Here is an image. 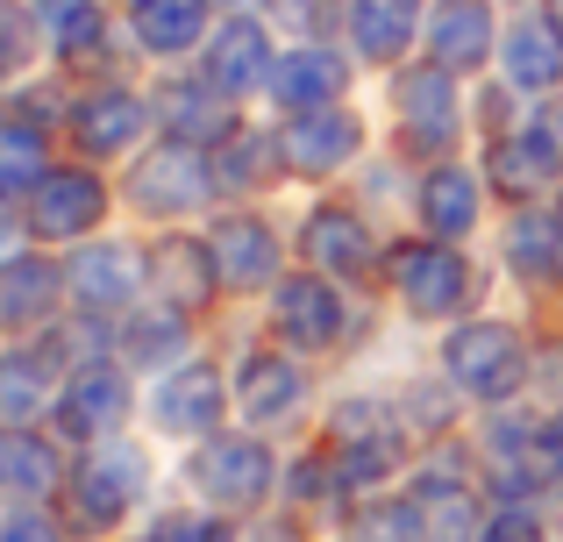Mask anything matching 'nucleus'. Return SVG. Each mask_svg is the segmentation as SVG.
Listing matches in <instances>:
<instances>
[{
  "instance_id": "nucleus-1",
  "label": "nucleus",
  "mask_w": 563,
  "mask_h": 542,
  "mask_svg": "<svg viewBox=\"0 0 563 542\" xmlns=\"http://www.w3.org/2000/svg\"><path fill=\"white\" fill-rule=\"evenodd\" d=\"M450 372H456V386H464V392L499 400V392H514V378H521V335H514V329H493V321L456 329L450 335Z\"/></svg>"
},
{
  "instance_id": "nucleus-2",
  "label": "nucleus",
  "mask_w": 563,
  "mask_h": 542,
  "mask_svg": "<svg viewBox=\"0 0 563 542\" xmlns=\"http://www.w3.org/2000/svg\"><path fill=\"white\" fill-rule=\"evenodd\" d=\"M399 292L413 314H456L471 300V265L456 251H399Z\"/></svg>"
},
{
  "instance_id": "nucleus-3",
  "label": "nucleus",
  "mask_w": 563,
  "mask_h": 542,
  "mask_svg": "<svg viewBox=\"0 0 563 542\" xmlns=\"http://www.w3.org/2000/svg\"><path fill=\"white\" fill-rule=\"evenodd\" d=\"M278 151H286L292 172H335V165H350V151H357V122H350L343 108H307V114L286 122Z\"/></svg>"
},
{
  "instance_id": "nucleus-4",
  "label": "nucleus",
  "mask_w": 563,
  "mask_h": 542,
  "mask_svg": "<svg viewBox=\"0 0 563 542\" xmlns=\"http://www.w3.org/2000/svg\"><path fill=\"white\" fill-rule=\"evenodd\" d=\"M100 208H108L100 179H86V172H51V179L36 186V200H29V222H36V236H86V229L100 222Z\"/></svg>"
},
{
  "instance_id": "nucleus-5",
  "label": "nucleus",
  "mask_w": 563,
  "mask_h": 542,
  "mask_svg": "<svg viewBox=\"0 0 563 542\" xmlns=\"http://www.w3.org/2000/svg\"><path fill=\"white\" fill-rule=\"evenodd\" d=\"M143 486V457L129 443H108L100 457H86V472L71 478V500H79V521L86 529H100V521L114 515V507L129 500V493Z\"/></svg>"
},
{
  "instance_id": "nucleus-6",
  "label": "nucleus",
  "mask_w": 563,
  "mask_h": 542,
  "mask_svg": "<svg viewBox=\"0 0 563 542\" xmlns=\"http://www.w3.org/2000/svg\"><path fill=\"white\" fill-rule=\"evenodd\" d=\"M200 486L214 493L221 507H257L264 500V486H272V457H264L257 443H214V450H200Z\"/></svg>"
},
{
  "instance_id": "nucleus-7",
  "label": "nucleus",
  "mask_w": 563,
  "mask_h": 542,
  "mask_svg": "<svg viewBox=\"0 0 563 542\" xmlns=\"http://www.w3.org/2000/svg\"><path fill=\"white\" fill-rule=\"evenodd\" d=\"M129 200L151 214H179L192 200H207V172L192 151H157L151 165H136V179H129Z\"/></svg>"
},
{
  "instance_id": "nucleus-8",
  "label": "nucleus",
  "mask_w": 563,
  "mask_h": 542,
  "mask_svg": "<svg viewBox=\"0 0 563 542\" xmlns=\"http://www.w3.org/2000/svg\"><path fill=\"white\" fill-rule=\"evenodd\" d=\"M350 86V65L335 51H292L286 65H278V100H286L292 114L307 108H335V93Z\"/></svg>"
},
{
  "instance_id": "nucleus-9",
  "label": "nucleus",
  "mask_w": 563,
  "mask_h": 542,
  "mask_svg": "<svg viewBox=\"0 0 563 542\" xmlns=\"http://www.w3.org/2000/svg\"><path fill=\"white\" fill-rule=\"evenodd\" d=\"M214 257H221V278H229V286H264V278L278 272V243H272V229L250 222V214L221 222Z\"/></svg>"
},
{
  "instance_id": "nucleus-10",
  "label": "nucleus",
  "mask_w": 563,
  "mask_h": 542,
  "mask_svg": "<svg viewBox=\"0 0 563 542\" xmlns=\"http://www.w3.org/2000/svg\"><path fill=\"white\" fill-rule=\"evenodd\" d=\"M413 542H464L471 535V493L456 486V478H421L413 486Z\"/></svg>"
},
{
  "instance_id": "nucleus-11",
  "label": "nucleus",
  "mask_w": 563,
  "mask_h": 542,
  "mask_svg": "<svg viewBox=\"0 0 563 542\" xmlns=\"http://www.w3.org/2000/svg\"><path fill=\"white\" fill-rule=\"evenodd\" d=\"M57 286H65V272H51L43 257H14V265H0V321H8V329L43 321L51 300H57Z\"/></svg>"
},
{
  "instance_id": "nucleus-12",
  "label": "nucleus",
  "mask_w": 563,
  "mask_h": 542,
  "mask_svg": "<svg viewBox=\"0 0 563 542\" xmlns=\"http://www.w3.org/2000/svg\"><path fill=\"white\" fill-rule=\"evenodd\" d=\"M235 400H243L250 421H278V414L300 407V372L286 357H250L243 378H235Z\"/></svg>"
},
{
  "instance_id": "nucleus-13",
  "label": "nucleus",
  "mask_w": 563,
  "mask_h": 542,
  "mask_svg": "<svg viewBox=\"0 0 563 542\" xmlns=\"http://www.w3.org/2000/svg\"><path fill=\"white\" fill-rule=\"evenodd\" d=\"M214 414H221V378L207 372V364H192V372L165 378V400H157V421H165V429H179V435H200Z\"/></svg>"
},
{
  "instance_id": "nucleus-14",
  "label": "nucleus",
  "mask_w": 563,
  "mask_h": 542,
  "mask_svg": "<svg viewBox=\"0 0 563 542\" xmlns=\"http://www.w3.org/2000/svg\"><path fill=\"white\" fill-rule=\"evenodd\" d=\"M421 214H428V229H435V236H464L471 214H478V186H471V172L464 165H435V172H428Z\"/></svg>"
},
{
  "instance_id": "nucleus-15",
  "label": "nucleus",
  "mask_w": 563,
  "mask_h": 542,
  "mask_svg": "<svg viewBox=\"0 0 563 542\" xmlns=\"http://www.w3.org/2000/svg\"><path fill=\"white\" fill-rule=\"evenodd\" d=\"M399 114L413 122V136H421V143L450 136V65L407 71V79H399Z\"/></svg>"
},
{
  "instance_id": "nucleus-16",
  "label": "nucleus",
  "mask_w": 563,
  "mask_h": 542,
  "mask_svg": "<svg viewBox=\"0 0 563 542\" xmlns=\"http://www.w3.org/2000/svg\"><path fill=\"white\" fill-rule=\"evenodd\" d=\"M278 321H286L300 343H335V329H343V307H335V292L321 286V278H292V286L278 292Z\"/></svg>"
},
{
  "instance_id": "nucleus-17",
  "label": "nucleus",
  "mask_w": 563,
  "mask_h": 542,
  "mask_svg": "<svg viewBox=\"0 0 563 542\" xmlns=\"http://www.w3.org/2000/svg\"><path fill=\"white\" fill-rule=\"evenodd\" d=\"M65 278L86 307H122L129 292H136V257L129 251H86V257H71Z\"/></svg>"
},
{
  "instance_id": "nucleus-18",
  "label": "nucleus",
  "mask_w": 563,
  "mask_h": 542,
  "mask_svg": "<svg viewBox=\"0 0 563 542\" xmlns=\"http://www.w3.org/2000/svg\"><path fill=\"white\" fill-rule=\"evenodd\" d=\"M507 71H514V86H556L563 79V29L521 22L507 36Z\"/></svg>"
},
{
  "instance_id": "nucleus-19",
  "label": "nucleus",
  "mask_w": 563,
  "mask_h": 542,
  "mask_svg": "<svg viewBox=\"0 0 563 542\" xmlns=\"http://www.w3.org/2000/svg\"><path fill=\"white\" fill-rule=\"evenodd\" d=\"M435 51H442V65H478L485 51H493V14H485V0H450L442 8V22H435Z\"/></svg>"
},
{
  "instance_id": "nucleus-20",
  "label": "nucleus",
  "mask_w": 563,
  "mask_h": 542,
  "mask_svg": "<svg viewBox=\"0 0 563 542\" xmlns=\"http://www.w3.org/2000/svg\"><path fill=\"white\" fill-rule=\"evenodd\" d=\"M350 29H357V51L399 57L407 36H413V0H357V8H350Z\"/></svg>"
},
{
  "instance_id": "nucleus-21",
  "label": "nucleus",
  "mask_w": 563,
  "mask_h": 542,
  "mask_svg": "<svg viewBox=\"0 0 563 542\" xmlns=\"http://www.w3.org/2000/svg\"><path fill=\"white\" fill-rule=\"evenodd\" d=\"M207 79H214L221 93H243V86H257V79H264V36H257V29H250V22L221 29L214 57H207Z\"/></svg>"
},
{
  "instance_id": "nucleus-22",
  "label": "nucleus",
  "mask_w": 563,
  "mask_h": 542,
  "mask_svg": "<svg viewBox=\"0 0 563 542\" xmlns=\"http://www.w3.org/2000/svg\"><path fill=\"white\" fill-rule=\"evenodd\" d=\"M51 486H57V457L43 443H29V435H8V443H0V493L43 500Z\"/></svg>"
},
{
  "instance_id": "nucleus-23",
  "label": "nucleus",
  "mask_w": 563,
  "mask_h": 542,
  "mask_svg": "<svg viewBox=\"0 0 563 542\" xmlns=\"http://www.w3.org/2000/svg\"><path fill=\"white\" fill-rule=\"evenodd\" d=\"M136 129H143V108L129 93H100V100H86V108H79V143H86V151H100V157L122 151Z\"/></svg>"
},
{
  "instance_id": "nucleus-24",
  "label": "nucleus",
  "mask_w": 563,
  "mask_h": 542,
  "mask_svg": "<svg viewBox=\"0 0 563 542\" xmlns=\"http://www.w3.org/2000/svg\"><path fill=\"white\" fill-rule=\"evenodd\" d=\"M136 36L151 51H186L200 36V0H136Z\"/></svg>"
},
{
  "instance_id": "nucleus-25",
  "label": "nucleus",
  "mask_w": 563,
  "mask_h": 542,
  "mask_svg": "<svg viewBox=\"0 0 563 542\" xmlns=\"http://www.w3.org/2000/svg\"><path fill=\"white\" fill-rule=\"evenodd\" d=\"M114 414H122V386H114L108 372H86L79 386L65 392V407H57V421H65L71 435H93L100 421H114Z\"/></svg>"
},
{
  "instance_id": "nucleus-26",
  "label": "nucleus",
  "mask_w": 563,
  "mask_h": 542,
  "mask_svg": "<svg viewBox=\"0 0 563 542\" xmlns=\"http://www.w3.org/2000/svg\"><path fill=\"white\" fill-rule=\"evenodd\" d=\"M307 251H314L321 265H335V272H364V265H372V243H364V229L350 222V214H314Z\"/></svg>"
},
{
  "instance_id": "nucleus-27",
  "label": "nucleus",
  "mask_w": 563,
  "mask_h": 542,
  "mask_svg": "<svg viewBox=\"0 0 563 542\" xmlns=\"http://www.w3.org/2000/svg\"><path fill=\"white\" fill-rule=\"evenodd\" d=\"M499 186H507V193H536L542 179H550V165H556V151L542 136H528V143H499Z\"/></svg>"
},
{
  "instance_id": "nucleus-28",
  "label": "nucleus",
  "mask_w": 563,
  "mask_h": 542,
  "mask_svg": "<svg viewBox=\"0 0 563 542\" xmlns=\"http://www.w3.org/2000/svg\"><path fill=\"white\" fill-rule=\"evenodd\" d=\"M514 265L528 272H563V222H542V214H528L521 229H514Z\"/></svg>"
},
{
  "instance_id": "nucleus-29",
  "label": "nucleus",
  "mask_w": 563,
  "mask_h": 542,
  "mask_svg": "<svg viewBox=\"0 0 563 542\" xmlns=\"http://www.w3.org/2000/svg\"><path fill=\"white\" fill-rule=\"evenodd\" d=\"M0 414H8V421L43 414V364L36 357H14L8 372H0Z\"/></svg>"
},
{
  "instance_id": "nucleus-30",
  "label": "nucleus",
  "mask_w": 563,
  "mask_h": 542,
  "mask_svg": "<svg viewBox=\"0 0 563 542\" xmlns=\"http://www.w3.org/2000/svg\"><path fill=\"white\" fill-rule=\"evenodd\" d=\"M43 22H51V36L65 43V51H93V43H100L93 0H43Z\"/></svg>"
},
{
  "instance_id": "nucleus-31",
  "label": "nucleus",
  "mask_w": 563,
  "mask_h": 542,
  "mask_svg": "<svg viewBox=\"0 0 563 542\" xmlns=\"http://www.w3.org/2000/svg\"><path fill=\"white\" fill-rule=\"evenodd\" d=\"M36 136H29V129H8V136H0V193H22V186H43L51 179V172H36Z\"/></svg>"
},
{
  "instance_id": "nucleus-32",
  "label": "nucleus",
  "mask_w": 563,
  "mask_h": 542,
  "mask_svg": "<svg viewBox=\"0 0 563 542\" xmlns=\"http://www.w3.org/2000/svg\"><path fill=\"white\" fill-rule=\"evenodd\" d=\"M157 272H172L165 286L186 292V300H200V292H207V257L192 251V243H165V251H157Z\"/></svg>"
},
{
  "instance_id": "nucleus-33",
  "label": "nucleus",
  "mask_w": 563,
  "mask_h": 542,
  "mask_svg": "<svg viewBox=\"0 0 563 542\" xmlns=\"http://www.w3.org/2000/svg\"><path fill=\"white\" fill-rule=\"evenodd\" d=\"M172 129H186V136H221L229 114H221L207 93H172Z\"/></svg>"
},
{
  "instance_id": "nucleus-34",
  "label": "nucleus",
  "mask_w": 563,
  "mask_h": 542,
  "mask_svg": "<svg viewBox=\"0 0 563 542\" xmlns=\"http://www.w3.org/2000/svg\"><path fill=\"white\" fill-rule=\"evenodd\" d=\"M172 335H179V314H143L136 329H129V357H165Z\"/></svg>"
},
{
  "instance_id": "nucleus-35",
  "label": "nucleus",
  "mask_w": 563,
  "mask_h": 542,
  "mask_svg": "<svg viewBox=\"0 0 563 542\" xmlns=\"http://www.w3.org/2000/svg\"><path fill=\"white\" fill-rule=\"evenodd\" d=\"M0 542H57V529L36 521V515H8V521H0Z\"/></svg>"
},
{
  "instance_id": "nucleus-36",
  "label": "nucleus",
  "mask_w": 563,
  "mask_h": 542,
  "mask_svg": "<svg viewBox=\"0 0 563 542\" xmlns=\"http://www.w3.org/2000/svg\"><path fill=\"white\" fill-rule=\"evenodd\" d=\"M478 542H542V535H536V521H528V515H499Z\"/></svg>"
},
{
  "instance_id": "nucleus-37",
  "label": "nucleus",
  "mask_w": 563,
  "mask_h": 542,
  "mask_svg": "<svg viewBox=\"0 0 563 542\" xmlns=\"http://www.w3.org/2000/svg\"><path fill=\"white\" fill-rule=\"evenodd\" d=\"M14 65H22V22H14V14L0 8V79H8Z\"/></svg>"
},
{
  "instance_id": "nucleus-38",
  "label": "nucleus",
  "mask_w": 563,
  "mask_h": 542,
  "mask_svg": "<svg viewBox=\"0 0 563 542\" xmlns=\"http://www.w3.org/2000/svg\"><path fill=\"white\" fill-rule=\"evenodd\" d=\"M157 542H221V529H200V521H165Z\"/></svg>"
},
{
  "instance_id": "nucleus-39",
  "label": "nucleus",
  "mask_w": 563,
  "mask_h": 542,
  "mask_svg": "<svg viewBox=\"0 0 563 542\" xmlns=\"http://www.w3.org/2000/svg\"><path fill=\"white\" fill-rule=\"evenodd\" d=\"M556 29H563V0H556Z\"/></svg>"
},
{
  "instance_id": "nucleus-40",
  "label": "nucleus",
  "mask_w": 563,
  "mask_h": 542,
  "mask_svg": "<svg viewBox=\"0 0 563 542\" xmlns=\"http://www.w3.org/2000/svg\"><path fill=\"white\" fill-rule=\"evenodd\" d=\"M229 8H243V0H229Z\"/></svg>"
}]
</instances>
